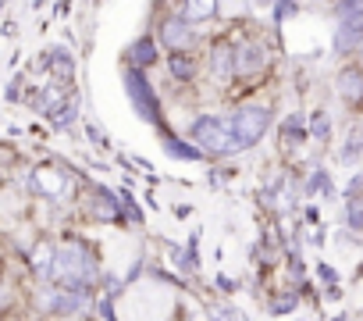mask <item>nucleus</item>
Returning a JSON list of instances; mask_svg holds the SVG:
<instances>
[{
	"label": "nucleus",
	"mask_w": 363,
	"mask_h": 321,
	"mask_svg": "<svg viewBox=\"0 0 363 321\" xmlns=\"http://www.w3.org/2000/svg\"><path fill=\"white\" fill-rule=\"evenodd\" d=\"M203 65H207V82L218 86L221 100H228L235 89V36L211 33V40L203 47Z\"/></svg>",
	"instance_id": "7"
},
{
	"label": "nucleus",
	"mask_w": 363,
	"mask_h": 321,
	"mask_svg": "<svg viewBox=\"0 0 363 321\" xmlns=\"http://www.w3.org/2000/svg\"><path fill=\"white\" fill-rule=\"evenodd\" d=\"M328 50H331V58H335L338 65H342V61H356V54L363 50V15L335 18Z\"/></svg>",
	"instance_id": "10"
},
{
	"label": "nucleus",
	"mask_w": 363,
	"mask_h": 321,
	"mask_svg": "<svg viewBox=\"0 0 363 321\" xmlns=\"http://www.w3.org/2000/svg\"><path fill=\"white\" fill-rule=\"evenodd\" d=\"M121 207H125V218H128V225H143V207L132 200V193H121Z\"/></svg>",
	"instance_id": "28"
},
{
	"label": "nucleus",
	"mask_w": 363,
	"mask_h": 321,
	"mask_svg": "<svg viewBox=\"0 0 363 321\" xmlns=\"http://www.w3.org/2000/svg\"><path fill=\"white\" fill-rule=\"evenodd\" d=\"M164 75L171 86L178 89H196L200 82H207V65H203V50H178V54H164Z\"/></svg>",
	"instance_id": "8"
},
{
	"label": "nucleus",
	"mask_w": 363,
	"mask_h": 321,
	"mask_svg": "<svg viewBox=\"0 0 363 321\" xmlns=\"http://www.w3.org/2000/svg\"><path fill=\"white\" fill-rule=\"evenodd\" d=\"M82 129H86V136H89V143H93V146H100V150H111V139H107V132H104L96 121H82Z\"/></svg>",
	"instance_id": "27"
},
{
	"label": "nucleus",
	"mask_w": 363,
	"mask_h": 321,
	"mask_svg": "<svg viewBox=\"0 0 363 321\" xmlns=\"http://www.w3.org/2000/svg\"><path fill=\"white\" fill-rule=\"evenodd\" d=\"M342 222L349 232L363 236V193H352V197H342Z\"/></svg>",
	"instance_id": "24"
},
{
	"label": "nucleus",
	"mask_w": 363,
	"mask_h": 321,
	"mask_svg": "<svg viewBox=\"0 0 363 321\" xmlns=\"http://www.w3.org/2000/svg\"><path fill=\"white\" fill-rule=\"evenodd\" d=\"M164 254L171 257V264L182 271V275H200V229L189 236L186 246H178V243H164Z\"/></svg>",
	"instance_id": "18"
},
{
	"label": "nucleus",
	"mask_w": 363,
	"mask_h": 321,
	"mask_svg": "<svg viewBox=\"0 0 363 321\" xmlns=\"http://www.w3.org/2000/svg\"><path fill=\"white\" fill-rule=\"evenodd\" d=\"M121 86H125V97H128V104H132V111H135L139 121H146L153 132H160V129L171 125L167 121V111H164V97L153 86L150 72L132 68V65H121Z\"/></svg>",
	"instance_id": "5"
},
{
	"label": "nucleus",
	"mask_w": 363,
	"mask_h": 321,
	"mask_svg": "<svg viewBox=\"0 0 363 321\" xmlns=\"http://www.w3.org/2000/svg\"><path fill=\"white\" fill-rule=\"evenodd\" d=\"M228 118H232V129H235V139H239V153H250L257 150L267 132L274 129V118H278V107L271 100H260V97H246L239 104H228Z\"/></svg>",
	"instance_id": "4"
},
{
	"label": "nucleus",
	"mask_w": 363,
	"mask_h": 321,
	"mask_svg": "<svg viewBox=\"0 0 363 321\" xmlns=\"http://www.w3.org/2000/svg\"><path fill=\"white\" fill-rule=\"evenodd\" d=\"M89 289H65V285H50L43 296H40V307L47 314H57V317H72V314H82L89 310Z\"/></svg>",
	"instance_id": "11"
},
{
	"label": "nucleus",
	"mask_w": 363,
	"mask_h": 321,
	"mask_svg": "<svg viewBox=\"0 0 363 321\" xmlns=\"http://www.w3.org/2000/svg\"><path fill=\"white\" fill-rule=\"evenodd\" d=\"M182 132H186L211 160H232V157H239V139H235V129H232L228 111L200 107V111L189 114V121L182 125Z\"/></svg>",
	"instance_id": "2"
},
{
	"label": "nucleus",
	"mask_w": 363,
	"mask_h": 321,
	"mask_svg": "<svg viewBox=\"0 0 363 321\" xmlns=\"http://www.w3.org/2000/svg\"><path fill=\"white\" fill-rule=\"evenodd\" d=\"M79 121V97H72L68 104H61L54 114H50V125L57 129V132H65V129H72Z\"/></svg>",
	"instance_id": "26"
},
{
	"label": "nucleus",
	"mask_w": 363,
	"mask_h": 321,
	"mask_svg": "<svg viewBox=\"0 0 363 321\" xmlns=\"http://www.w3.org/2000/svg\"><path fill=\"white\" fill-rule=\"evenodd\" d=\"M267 11H271V26H274V29H281V26H289L292 18H299V15H303V0H274V4H271Z\"/></svg>",
	"instance_id": "25"
},
{
	"label": "nucleus",
	"mask_w": 363,
	"mask_h": 321,
	"mask_svg": "<svg viewBox=\"0 0 363 321\" xmlns=\"http://www.w3.org/2000/svg\"><path fill=\"white\" fill-rule=\"evenodd\" d=\"M317 275H320V282L324 285H342V278H338V271L328 264V261H317Z\"/></svg>",
	"instance_id": "29"
},
{
	"label": "nucleus",
	"mask_w": 363,
	"mask_h": 321,
	"mask_svg": "<svg viewBox=\"0 0 363 321\" xmlns=\"http://www.w3.org/2000/svg\"><path fill=\"white\" fill-rule=\"evenodd\" d=\"M352 193H363V172H352L342 186V197H352Z\"/></svg>",
	"instance_id": "30"
},
{
	"label": "nucleus",
	"mask_w": 363,
	"mask_h": 321,
	"mask_svg": "<svg viewBox=\"0 0 363 321\" xmlns=\"http://www.w3.org/2000/svg\"><path fill=\"white\" fill-rule=\"evenodd\" d=\"M335 160L345 165V168L363 165V114L349 118V125H345V132H342V139L335 146Z\"/></svg>",
	"instance_id": "14"
},
{
	"label": "nucleus",
	"mask_w": 363,
	"mask_h": 321,
	"mask_svg": "<svg viewBox=\"0 0 363 321\" xmlns=\"http://www.w3.org/2000/svg\"><path fill=\"white\" fill-rule=\"evenodd\" d=\"M121 65H132V68L153 72V68H160V65H164V47H160V43H157V36L146 29V33H139V36L121 50Z\"/></svg>",
	"instance_id": "12"
},
{
	"label": "nucleus",
	"mask_w": 363,
	"mask_h": 321,
	"mask_svg": "<svg viewBox=\"0 0 363 321\" xmlns=\"http://www.w3.org/2000/svg\"><path fill=\"white\" fill-rule=\"evenodd\" d=\"M100 278V264L96 257L82 246V243H68L57 250L54 257V271H50V282L54 285H65V289H93Z\"/></svg>",
	"instance_id": "6"
},
{
	"label": "nucleus",
	"mask_w": 363,
	"mask_h": 321,
	"mask_svg": "<svg viewBox=\"0 0 363 321\" xmlns=\"http://www.w3.org/2000/svg\"><path fill=\"white\" fill-rule=\"evenodd\" d=\"M218 289H221L225 296H232L239 285H235V278H228V275H218Z\"/></svg>",
	"instance_id": "31"
},
{
	"label": "nucleus",
	"mask_w": 363,
	"mask_h": 321,
	"mask_svg": "<svg viewBox=\"0 0 363 321\" xmlns=\"http://www.w3.org/2000/svg\"><path fill=\"white\" fill-rule=\"evenodd\" d=\"M43 68L50 79H61V82H75V54L68 47H50L43 54Z\"/></svg>",
	"instance_id": "21"
},
{
	"label": "nucleus",
	"mask_w": 363,
	"mask_h": 321,
	"mask_svg": "<svg viewBox=\"0 0 363 321\" xmlns=\"http://www.w3.org/2000/svg\"><path fill=\"white\" fill-rule=\"evenodd\" d=\"M29 186H33L40 197H47V200H61V197L72 190V175H68L65 168H36L33 179H29Z\"/></svg>",
	"instance_id": "17"
},
{
	"label": "nucleus",
	"mask_w": 363,
	"mask_h": 321,
	"mask_svg": "<svg viewBox=\"0 0 363 321\" xmlns=\"http://www.w3.org/2000/svg\"><path fill=\"white\" fill-rule=\"evenodd\" d=\"M306 125H310V143H317L320 150H328L331 139H335V118H331V111H324V107L306 111Z\"/></svg>",
	"instance_id": "22"
},
{
	"label": "nucleus",
	"mask_w": 363,
	"mask_h": 321,
	"mask_svg": "<svg viewBox=\"0 0 363 321\" xmlns=\"http://www.w3.org/2000/svg\"><path fill=\"white\" fill-rule=\"evenodd\" d=\"M331 93L349 114L363 111V65L359 61H342L331 75Z\"/></svg>",
	"instance_id": "9"
},
{
	"label": "nucleus",
	"mask_w": 363,
	"mask_h": 321,
	"mask_svg": "<svg viewBox=\"0 0 363 321\" xmlns=\"http://www.w3.org/2000/svg\"><path fill=\"white\" fill-rule=\"evenodd\" d=\"M260 29L264 26L246 22L242 33H232L235 36V86H242L239 100L257 97V89L274 72V40H271L274 33H260Z\"/></svg>",
	"instance_id": "1"
},
{
	"label": "nucleus",
	"mask_w": 363,
	"mask_h": 321,
	"mask_svg": "<svg viewBox=\"0 0 363 321\" xmlns=\"http://www.w3.org/2000/svg\"><path fill=\"white\" fill-rule=\"evenodd\" d=\"M328 321H349V314H331Z\"/></svg>",
	"instance_id": "32"
},
{
	"label": "nucleus",
	"mask_w": 363,
	"mask_h": 321,
	"mask_svg": "<svg viewBox=\"0 0 363 321\" xmlns=\"http://www.w3.org/2000/svg\"><path fill=\"white\" fill-rule=\"evenodd\" d=\"M299 190H303V200H317V197H335V183H331V172L324 165H306L303 168V179H299Z\"/></svg>",
	"instance_id": "19"
},
{
	"label": "nucleus",
	"mask_w": 363,
	"mask_h": 321,
	"mask_svg": "<svg viewBox=\"0 0 363 321\" xmlns=\"http://www.w3.org/2000/svg\"><path fill=\"white\" fill-rule=\"evenodd\" d=\"M193 26H211L221 18V0H171Z\"/></svg>",
	"instance_id": "20"
},
{
	"label": "nucleus",
	"mask_w": 363,
	"mask_h": 321,
	"mask_svg": "<svg viewBox=\"0 0 363 321\" xmlns=\"http://www.w3.org/2000/svg\"><path fill=\"white\" fill-rule=\"evenodd\" d=\"M359 114H363V111H359Z\"/></svg>",
	"instance_id": "34"
},
{
	"label": "nucleus",
	"mask_w": 363,
	"mask_h": 321,
	"mask_svg": "<svg viewBox=\"0 0 363 321\" xmlns=\"http://www.w3.org/2000/svg\"><path fill=\"white\" fill-rule=\"evenodd\" d=\"M356 61H359V65H363V50H359V54H356Z\"/></svg>",
	"instance_id": "33"
},
{
	"label": "nucleus",
	"mask_w": 363,
	"mask_h": 321,
	"mask_svg": "<svg viewBox=\"0 0 363 321\" xmlns=\"http://www.w3.org/2000/svg\"><path fill=\"white\" fill-rule=\"evenodd\" d=\"M299 303H303V289H296V285H281V289L271 296L267 314H274V317H289V314L299 310Z\"/></svg>",
	"instance_id": "23"
},
{
	"label": "nucleus",
	"mask_w": 363,
	"mask_h": 321,
	"mask_svg": "<svg viewBox=\"0 0 363 321\" xmlns=\"http://www.w3.org/2000/svg\"><path fill=\"white\" fill-rule=\"evenodd\" d=\"M157 139H160V150L171 157V160H182V165H203V160H211L186 132H178V129H160L157 132Z\"/></svg>",
	"instance_id": "13"
},
{
	"label": "nucleus",
	"mask_w": 363,
	"mask_h": 321,
	"mask_svg": "<svg viewBox=\"0 0 363 321\" xmlns=\"http://www.w3.org/2000/svg\"><path fill=\"white\" fill-rule=\"evenodd\" d=\"M310 143V125H306V111H289L278 121V146L285 150H299Z\"/></svg>",
	"instance_id": "16"
},
{
	"label": "nucleus",
	"mask_w": 363,
	"mask_h": 321,
	"mask_svg": "<svg viewBox=\"0 0 363 321\" xmlns=\"http://www.w3.org/2000/svg\"><path fill=\"white\" fill-rule=\"evenodd\" d=\"M150 33L157 36V43L164 47V54H178V50H203L211 33L203 26H193L174 4L157 0L153 4V18H150Z\"/></svg>",
	"instance_id": "3"
},
{
	"label": "nucleus",
	"mask_w": 363,
	"mask_h": 321,
	"mask_svg": "<svg viewBox=\"0 0 363 321\" xmlns=\"http://www.w3.org/2000/svg\"><path fill=\"white\" fill-rule=\"evenodd\" d=\"M89 211L96 222L104 225H125V207H121V193L107 190V186H93V197H89Z\"/></svg>",
	"instance_id": "15"
}]
</instances>
